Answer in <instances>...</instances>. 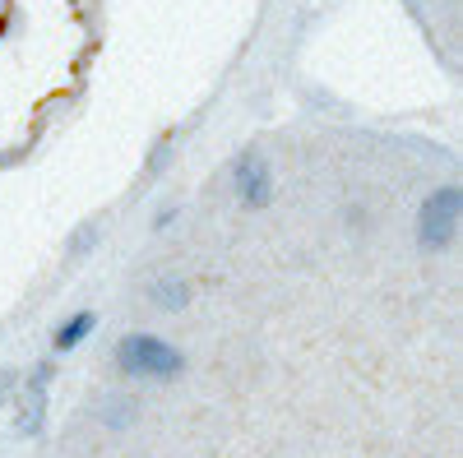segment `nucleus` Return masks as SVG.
Masks as SVG:
<instances>
[{
    "label": "nucleus",
    "mask_w": 463,
    "mask_h": 458,
    "mask_svg": "<svg viewBox=\"0 0 463 458\" xmlns=\"http://www.w3.org/2000/svg\"><path fill=\"white\" fill-rule=\"evenodd\" d=\"M102 422H107L111 431H121L126 422H135V403H121V398H116V403L102 412Z\"/></svg>",
    "instance_id": "0eeeda50"
},
{
    "label": "nucleus",
    "mask_w": 463,
    "mask_h": 458,
    "mask_svg": "<svg viewBox=\"0 0 463 458\" xmlns=\"http://www.w3.org/2000/svg\"><path fill=\"white\" fill-rule=\"evenodd\" d=\"M47 385H52V361H43L33 375H28V385H24V407L14 416V426L24 435H37L43 431V407H47Z\"/></svg>",
    "instance_id": "20e7f679"
},
{
    "label": "nucleus",
    "mask_w": 463,
    "mask_h": 458,
    "mask_svg": "<svg viewBox=\"0 0 463 458\" xmlns=\"http://www.w3.org/2000/svg\"><path fill=\"white\" fill-rule=\"evenodd\" d=\"M232 185H237V200H241V209H250V213L269 209V200H274V172H269V163L260 158L255 148H246L241 158H237Z\"/></svg>",
    "instance_id": "7ed1b4c3"
},
{
    "label": "nucleus",
    "mask_w": 463,
    "mask_h": 458,
    "mask_svg": "<svg viewBox=\"0 0 463 458\" xmlns=\"http://www.w3.org/2000/svg\"><path fill=\"white\" fill-rule=\"evenodd\" d=\"M93 324H98V315H93V311L70 315V320L56 329V338H52V342H56V352H74V348H80V342L93 333Z\"/></svg>",
    "instance_id": "39448f33"
},
{
    "label": "nucleus",
    "mask_w": 463,
    "mask_h": 458,
    "mask_svg": "<svg viewBox=\"0 0 463 458\" xmlns=\"http://www.w3.org/2000/svg\"><path fill=\"white\" fill-rule=\"evenodd\" d=\"M458 209H463V195L454 185H440L417 213V246L421 250H449L458 237Z\"/></svg>",
    "instance_id": "f03ea898"
},
{
    "label": "nucleus",
    "mask_w": 463,
    "mask_h": 458,
    "mask_svg": "<svg viewBox=\"0 0 463 458\" xmlns=\"http://www.w3.org/2000/svg\"><path fill=\"white\" fill-rule=\"evenodd\" d=\"M116 357H121V370L135 379H176L185 370V357L153 333H126L116 342Z\"/></svg>",
    "instance_id": "f257e3e1"
},
{
    "label": "nucleus",
    "mask_w": 463,
    "mask_h": 458,
    "mask_svg": "<svg viewBox=\"0 0 463 458\" xmlns=\"http://www.w3.org/2000/svg\"><path fill=\"white\" fill-rule=\"evenodd\" d=\"M10 389H14V375H0V398H5Z\"/></svg>",
    "instance_id": "6e6552de"
},
{
    "label": "nucleus",
    "mask_w": 463,
    "mask_h": 458,
    "mask_svg": "<svg viewBox=\"0 0 463 458\" xmlns=\"http://www.w3.org/2000/svg\"><path fill=\"white\" fill-rule=\"evenodd\" d=\"M153 301L163 305V311H185L190 305V287L181 278H167V283H153Z\"/></svg>",
    "instance_id": "423d86ee"
}]
</instances>
